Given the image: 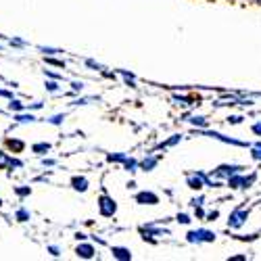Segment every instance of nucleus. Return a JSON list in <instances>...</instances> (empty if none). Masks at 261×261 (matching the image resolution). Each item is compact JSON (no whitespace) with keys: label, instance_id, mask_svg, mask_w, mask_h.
<instances>
[{"label":"nucleus","instance_id":"nucleus-7","mask_svg":"<svg viewBox=\"0 0 261 261\" xmlns=\"http://www.w3.org/2000/svg\"><path fill=\"white\" fill-rule=\"evenodd\" d=\"M73 253H75V257H80V259H94L98 251H96V247H94L92 243H86V241H80V243L75 245Z\"/></svg>","mask_w":261,"mask_h":261},{"label":"nucleus","instance_id":"nucleus-29","mask_svg":"<svg viewBox=\"0 0 261 261\" xmlns=\"http://www.w3.org/2000/svg\"><path fill=\"white\" fill-rule=\"evenodd\" d=\"M65 117H67V113H55V115L46 117L44 121L50 123V125H63V123H65Z\"/></svg>","mask_w":261,"mask_h":261},{"label":"nucleus","instance_id":"nucleus-27","mask_svg":"<svg viewBox=\"0 0 261 261\" xmlns=\"http://www.w3.org/2000/svg\"><path fill=\"white\" fill-rule=\"evenodd\" d=\"M25 167V163H23V159H19V157H13L11 155V159H9V167H7V171H17V169H23Z\"/></svg>","mask_w":261,"mask_h":261},{"label":"nucleus","instance_id":"nucleus-19","mask_svg":"<svg viewBox=\"0 0 261 261\" xmlns=\"http://www.w3.org/2000/svg\"><path fill=\"white\" fill-rule=\"evenodd\" d=\"M7 111H9V113L25 111V102L21 100V98H17V96H13V98H9V102H7Z\"/></svg>","mask_w":261,"mask_h":261},{"label":"nucleus","instance_id":"nucleus-10","mask_svg":"<svg viewBox=\"0 0 261 261\" xmlns=\"http://www.w3.org/2000/svg\"><path fill=\"white\" fill-rule=\"evenodd\" d=\"M171 100L176 102L178 107H182V109H188V107L199 105V96H188V94H178V92L171 94Z\"/></svg>","mask_w":261,"mask_h":261},{"label":"nucleus","instance_id":"nucleus-1","mask_svg":"<svg viewBox=\"0 0 261 261\" xmlns=\"http://www.w3.org/2000/svg\"><path fill=\"white\" fill-rule=\"evenodd\" d=\"M217 234L213 230H207V228H197V230H190L186 234V243L190 245H209V243H215Z\"/></svg>","mask_w":261,"mask_h":261},{"label":"nucleus","instance_id":"nucleus-48","mask_svg":"<svg viewBox=\"0 0 261 261\" xmlns=\"http://www.w3.org/2000/svg\"><path fill=\"white\" fill-rule=\"evenodd\" d=\"M75 238H77V241H86V238H88V234H84V232H77V234H75Z\"/></svg>","mask_w":261,"mask_h":261},{"label":"nucleus","instance_id":"nucleus-35","mask_svg":"<svg viewBox=\"0 0 261 261\" xmlns=\"http://www.w3.org/2000/svg\"><path fill=\"white\" fill-rule=\"evenodd\" d=\"M125 157H127L125 153H109L107 155V163H123Z\"/></svg>","mask_w":261,"mask_h":261},{"label":"nucleus","instance_id":"nucleus-31","mask_svg":"<svg viewBox=\"0 0 261 261\" xmlns=\"http://www.w3.org/2000/svg\"><path fill=\"white\" fill-rule=\"evenodd\" d=\"M9 159H11V153L7 148H0V171H7L9 167Z\"/></svg>","mask_w":261,"mask_h":261},{"label":"nucleus","instance_id":"nucleus-39","mask_svg":"<svg viewBox=\"0 0 261 261\" xmlns=\"http://www.w3.org/2000/svg\"><path fill=\"white\" fill-rule=\"evenodd\" d=\"M44 107H46L44 100H36V102H32V105H25L28 111H40V109H44Z\"/></svg>","mask_w":261,"mask_h":261},{"label":"nucleus","instance_id":"nucleus-46","mask_svg":"<svg viewBox=\"0 0 261 261\" xmlns=\"http://www.w3.org/2000/svg\"><path fill=\"white\" fill-rule=\"evenodd\" d=\"M15 94H13V90H7V88H0V98H13Z\"/></svg>","mask_w":261,"mask_h":261},{"label":"nucleus","instance_id":"nucleus-42","mask_svg":"<svg viewBox=\"0 0 261 261\" xmlns=\"http://www.w3.org/2000/svg\"><path fill=\"white\" fill-rule=\"evenodd\" d=\"M243 119H245L243 115H230L226 121H228L230 125H241V123H243Z\"/></svg>","mask_w":261,"mask_h":261},{"label":"nucleus","instance_id":"nucleus-28","mask_svg":"<svg viewBox=\"0 0 261 261\" xmlns=\"http://www.w3.org/2000/svg\"><path fill=\"white\" fill-rule=\"evenodd\" d=\"M249 150H251V159L253 161H261V140L249 144Z\"/></svg>","mask_w":261,"mask_h":261},{"label":"nucleus","instance_id":"nucleus-49","mask_svg":"<svg viewBox=\"0 0 261 261\" xmlns=\"http://www.w3.org/2000/svg\"><path fill=\"white\" fill-rule=\"evenodd\" d=\"M125 186H127V188H136V182H134V180H129Z\"/></svg>","mask_w":261,"mask_h":261},{"label":"nucleus","instance_id":"nucleus-24","mask_svg":"<svg viewBox=\"0 0 261 261\" xmlns=\"http://www.w3.org/2000/svg\"><path fill=\"white\" fill-rule=\"evenodd\" d=\"M42 59H44L46 67H59V69H67V63H65L63 59H57L55 55H50V57H42Z\"/></svg>","mask_w":261,"mask_h":261},{"label":"nucleus","instance_id":"nucleus-26","mask_svg":"<svg viewBox=\"0 0 261 261\" xmlns=\"http://www.w3.org/2000/svg\"><path fill=\"white\" fill-rule=\"evenodd\" d=\"M94 100H98V96H77L75 100L69 102V107H86V105H90Z\"/></svg>","mask_w":261,"mask_h":261},{"label":"nucleus","instance_id":"nucleus-12","mask_svg":"<svg viewBox=\"0 0 261 261\" xmlns=\"http://www.w3.org/2000/svg\"><path fill=\"white\" fill-rule=\"evenodd\" d=\"M111 257L117 259V261H132L134 259L132 251H129L127 247H119V245H113L111 247Z\"/></svg>","mask_w":261,"mask_h":261},{"label":"nucleus","instance_id":"nucleus-52","mask_svg":"<svg viewBox=\"0 0 261 261\" xmlns=\"http://www.w3.org/2000/svg\"><path fill=\"white\" fill-rule=\"evenodd\" d=\"M253 3H261V0H253Z\"/></svg>","mask_w":261,"mask_h":261},{"label":"nucleus","instance_id":"nucleus-2","mask_svg":"<svg viewBox=\"0 0 261 261\" xmlns=\"http://www.w3.org/2000/svg\"><path fill=\"white\" fill-rule=\"evenodd\" d=\"M199 136H207V138H213V140H220L224 144H232V146H243V148H249L251 142H245V140H236L232 136H226L222 132H215V129H209V127H203V129H197Z\"/></svg>","mask_w":261,"mask_h":261},{"label":"nucleus","instance_id":"nucleus-9","mask_svg":"<svg viewBox=\"0 0 261 261\" xmlns=\"http://www.w3.org/2000/svg\"><path fill=\"white\" fill-rule=\"evenodd\" d=\"M69 186H71V190L84 194V192L90 190V180L86 178V176H80V173H75V176H71V180H69Z\"/></svg>","mask_w":261,"mask_h":261},{"label":"nucleus","instance_id":"nucleus-38","mask_svg":"<svg viewBox=\"0 0 261 261\" xmlns=\"http://www.w3.org/2000/svg\"><path fill=\"white\" fill-rule=\"evenodd\" d=\"M46 253L53 255V257H61V255H63V249H61L59 245H48V247H46Z\"/></svg>","mask_w":261,"mask_h":261},{"label":"nucleus","instance_id":"nucleus-40","mask_svg":"<svg viewBox=\"0 0 261 261\" xmlns=\"http://www.w3.org/2000/svg\"><path fill=\"white\" fill-rule=\"evenodd\" d=\"M42 71H44V77H50V80H61L63 82V73H57V71H53V69H42Z\"/></svg>","mask_w":261,"mask_h":261},{"label":"nucleus","instance_id":"nucleus-22","mask_svg":"<svg viewBox=\"0 0 261 261\" xmlns=\"http://www.w3.org/2000/svg\"><path fill=\"white\" fill-rule=\"evenodd\" d=\"M44 90L50 92V94H59V92L63 90L61 80H50V77H46V82H44Z\"/></svg>","mask_w":261,"mask_h":261},{"label":"nucleus","instance_id":"nucleus-30","mask_svg":"<svg viewBox=\"0 0 261 261\" xmlns=\"http://www.w3.org/2000/svg\"><path fill=\"white\" fill-rule=\"evenodd\" d=\"M36 50L42 55V57H50V55H59V53H63L61 48H55V46H36Z\"/></svg>","mask_w":261,"mask_h":261},{"label":"nucleus","instance_id":"nucleus-47","mask_svg":"<svg viewBox=\"0 0 261 261\" xmlns=\"http://www.w3.org/2000/svg\"><path fill=\"white\" fill-rule=\"evenodd\" d=\"M230 261H247V255H232Z\"/></svg>","mask_w":261,"mask_h":261},{"label":"nucleus","instance_id":"nucleus-4","mask_svg":"<svg viewBox=\"0 0 261 261\" xmlns=\"http://www.w3.org/2000/svg\"><path fill=\"white\" fill-rule=\"evenodd\" d=\"M249 215H251V209L247 207H236L232 209L230 217H228V228L230 230H241L247 222H249Z\"/></svg>","mask_w":261,"mask_h":261},{"label":"nucleus","instance_id":"nucleus-21","mask_svg":"<svg viewBox=\"0 0 261 261\" xmlns=\"http://www.w3.org/2000/svg\"><path fill=\"white\" fill-rule=\"evenodd\" d=\"M182 140H184V134H173L171 138H167V140H163L161 144H157V148L165 150V148H171V146H176V144H180Z\"/></svg>","mask_w":261,"mask_h":261},{"label":"nucleus","instance_id":"nucleus-14","mask_svg":"<svg viewBox=\"0 0 261 261\" xmlns=\"http://www.w3.org/2000/svg\"><path fill=\"white\" fill-rule=\"evenodd\" d=\"M161 161V155H146L142 161H138V169L142 171H153Z\"/></svg>","mask_w":261,"mask_h":261},{"label":"nucleus","instance_id":"nucleus-18","mask_svg":"<svg viewBox=\"0 0 261 261\" xmlns=\"http://www.w3.org/2000/svg\"><path fill=\"white\" fill-rule=\"evenodd\" d=\"M13 217H15V222H19V224H28L30 220H32V211L28 209V207H17L15 209V213H13Z\"/></svg>","mask_w":261,"mask_h":261},{"label":"nucleus","instance_id":"nucleus-34","mask_svg":"<svg viewBox=\"0 0 261 261\" xmlns=\"http://www.w3.org/2000/svg\"><path fill=\"white\" fill-rule=\"evenodd\" d=\"M69 92H73V96H75V94H82V92H84V82H82V80L69 82Z\"/></svg>","mask_w":261,"mask_h":261},{"label":"nucleus","instance_id":"nucleus-17","mask_svg":"<svg viewBox=\"0 0 261 261\" xmlns=\"http://www.w3.org/2000/svg\"><path fill=\"white\" fill-rule=\"evenodd\" d=\"M50 150H53V144H50V142H46V140H42V142H34V144H32V153H34V155H38V157L48 155Z\"/></svg>","mask_w":261,"mask_h":261},{"label":"nucleus","instance_id":"nucleus-33","mask_svg":"<svg viewBox=\"0 0 261 261\" xmlns=\"http://www.w3.org/2000/svg\"><path fill=\"white\" fill-rule=\"evenodd\" d=\"M255 182H257V173H249V176H245V173H243V186H241V190H249Z\"/></svg>","mask_w":261,"mask_h":261},{"label":"nucleus","instance_id":"nucleus-25","mask_svg":"<svg viewBox=\"0 0 261 261\" xmlns=\"http://www.w3.org/2000/svg\"><path fill=\"white\" fill-rule=\"evenodd\" d=\"M121 167H123L127 173H136V171H138V159H134V157H125L123 163H121Z\"/></svg>","mask_w":261,"mask_h":261},{"label":"nucleus","instance_id":"nucleus-23","mask_svg":"<svg viewBox=\"0 0 261 261\" xmlns=\"http://www.w3.org/2000/svg\"><path fill=\"white\" fill-rule=\"evenodd\" d=\"M115 73L123 77V82L129 86V88H136V75L132 71H127V69H115Z\"/></svg>","mask_w":261,"mask_h":261},{"label":"nucleus","instance_id":"nucleus-13","mask_svg":"<svg viewBox=\"0 0 261 261\" xmlns=\"http://www.w3.org/2000/svg\"><path fill=\"white\" fill-rule=\"evenodd\" d=\"M5 148L13 155H19V153L25 150V142L19 140V138H5Z\"/></svg>","mask_w":261,"mask_h":261},{"label":"nucleus","instance_id":"nucleus-32","mask_svg":"<svg viewBox=\"0 0 261 261\" xmlns=\"http://www.w3.org/2000/svg\"><path fill=\"white\" fill-rule=\"evenodd\" d=\"M84 65L88 67L90 71H96V73H100L102 69H105V65H100V63H96L94 59H84Z\"/></svg>","mask_w":261,"mask_h":261},{"label":"nucleus","instance_id":"nucleus-50","mask_svg":"<svg viewBox=\"0 0 261 261\" xmlns=\"http://www.w3.org/2000/svg\"><path fill=\"white\" fill-rule=\"evenodd\" d=\"M3 207H5V201H3V197H0V211H3Z\"/></svg>","mask_w":261,"mask_h":261},{"label":"nucleus","instance_id":"nucleus-15","mask_svg":"<svg viewBox=\"0 0 261 261\" xmlns=\"http://www.w3.org/2000/svg\"><path fill=\"white\" fill-rule=\"evenodd\" d=\"M0 40H5L11 48H28V46H30V42L23 40V38H19V36H13V38H11V36L0 34Z\"/></svg>","mask_w":261,"mask_h":261},{"label":"nucleus","instance_id":"nucleus-5","mask_svg":"<svg viewBox=\"0 0 261 261\" xmlns=\"http://www.w3.org/2000/svg\"><path fill=\"white\" fill-rule=\"evenodd\" d=\"M140 236H142V241H148V243H157V238L155 236H169V230L165 228H157L155 224H142L140 228Z\"/></svg>","mask_w":261,"mask_h":261},{"label":"nucleus","instance_id":"nucleus-20","mask_svg":"<svg viewBox=\"0 0 261 261\" xmlns=\"http://www.w3.org/2000/svg\"><path fill=\"white\" fill-rule=\"evenodd\" d=\"M13 192H15V197H17L19 201H23V199L32 197L34 188H32V186H28V184H19V186H15V188H13Z\"/></svg>","mask_w":261,"mask_h":261},{"label":"nucleus","instance_id":"nucleus-6","mask_svg":"<svg viewBox=\"0 0 261 261\" xmlns=\"http://www.w3.org/2000/svg\"><path fill=\"white\" fill-rule=\"evenodd\" d=\"M186 186L190 190L201 192L205 188V171H188L186 173Z\"/></svg>","mask_w":261,"mask_h":261},{"label":"nucleus","instance_id":"nucleus-37","mask_svg":"<svg viewBox=\"0 0 261 261\" xmlns=\"http://www.w3.org/2000/svg\"><path fill=\"white\" fill-rule=\"evenodd\" d=\"M176 222L182 224V226H188V224L192 222V217H190L188 213H178V215H176Z\"/></svg>","mask_w":261,"mask_h":261},{"label":"nucleus","instance_id":"nucleus-8","mask_svg":"<svg viewBox=\"0 0 261 261\" xmlns=\"http://www.w3.org/2000/svg\"><path fill=\"white\" fill-rule=\"evenodd\" d=\"M134 201L138 205H159V194L153 190H140L134 194Z\"/></svg>","mask_w":261,"mask_h":261},{"label":"nucleus","instance_id":"nucleus-36","mask_svg":"<svg viewBox=\"0 0 261 261\" xmlns=\"http://www.w3.org/2000/svg\"><path fill=\"white\" fill-rule=\"evenodd\" d=\"M57 163H59V161L53 159V157H46V155L40 157V165H42V167H57Z\"/></svg>","mask_w":261,"mask_h":261},{"label":"nucleus","instance_id":"nucleus-44","mask_svg":"<svg viewBox=\"0 0 261 261\" xmlns=\"http://www.w3.org/2000/svg\"><path fill=\"white\" fill-rule=\"evenodd\" d=\"M197 205H205V197L199 194V197H192L190 199V207H197Z\"/></svg>","mask_w":261,"mask_h":261},{"label":"nucleus","instance_id":"nucleus-41","mask_svg":"<svg viewBox=\"0 0 261 261\" xmlns=\"http://www.w3.org/2000/svg\"><path fill=\"white\" fill-rule=\"evenodd\" d=\"M194 209V217H197V220H203L205 222V209H203V205H197V207H192Z\"/></svg>","mask_w":261,"mask_h":261},{"label":"nucleus","instance_id":"nucleus-51","mask_svg":"<svg viewBox=\"0 0 261 261\" xmlns=\"http://www.w3.org/2000/svg\"><path fill=\"white\" fill-rule=\"evenodd\" d=\"M0 50H5V46H3V44H0Z\"/></svg>","mask_w":261,"mask_h":261},{"label":"nucleus","instance_id":"nucleus-3","mask_svg":"<svg viewBox=\"0 0 261 261\" xmlns=\"http://www.w3.org/2000/svg\"><path fill=\"white\" fill-rule=\"evenodd\" d=\"M96 205H98L100 217H115V213H117V201L111 197V194L102 192L100 197L96 199Z\"/></svg>","mask_w":261,"mask_h":261},{"label":"nucleus","instance_id":"nucleus-16","mask_svg":"<svg viewBox=\"0 0 261 261\" xmlns=\"http://www.w3.org/2000/svg\"><path fill=\"white\" fill-rule=\"evenodd\" d=\"M184 121H188L190 125H194L197 129H203V127H209V119L205 115H184Z\"/></svg>","mask_w":261,"mask_h":261},{"label":"nucleus","instance_id":"nucleus-11","mask_svg":"<svg viewBox=\"0 0 261 261\" xmlns=\"http://www.w3.org/2000/svg\"><path fill=\"white\" fill-rule=\"evenodd\" d=\"M13 121L17 123V125H28V123H36L38 121V117L34 115V111H19V113H13Z\"/></svg>","mask_w":261,"mask_h":261},{"label":"nucleus","instance_id":"nucleus-45","mask_svg":"<svg viewBox=\"0 0 261 261\" xmlns=\"http://www.w3.org/2000/svg\"><path fill=\"white\" fill-rule=\"evenodd\" d=\"M251 132H253L255 136H261V119H257V121L251 125Z\"/></svg>","mask_w":261,"mask_h":261},{"label":"nucleus","instance_id":"nucleus-43","mask_svg":"<svg viewBox=\"0 0 261 261\" xmlns=\"http://www.w3.org/2000/svg\"><path fill=\"white\" fill-rule=\"evenodd\" d=\"M217 217H220V211H217V209H213V211L205 213V222H215Z\"/></svg>","mask_w":261,"mask_h":261}]
</instances>
